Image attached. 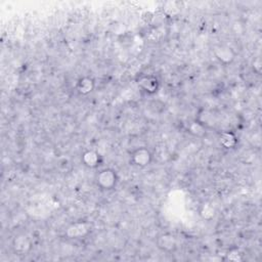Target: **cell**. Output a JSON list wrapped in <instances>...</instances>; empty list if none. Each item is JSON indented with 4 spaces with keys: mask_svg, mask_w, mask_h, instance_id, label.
<instances>
[{
    "mask_svg": "<svg viewBox=\"0 0 262 262\" xmlns=\"http://www.w3.org/2000/svg\"><path fill=\"white\" fill-rule=\"evenodd\" d=\"M138 87L143 91L144 93L148 95L156 94L160 89V81L159 79L151 74H145L142 75L138 81H137Z\"/></svg>",
    "mask_w": 262,
    "mask_h": 262,
    "instance_id": "277c9868",
    "label": "cell"
},
{
    "mask_svg": "<svg viewBox=\"0 0 262 262\" xmlns=\"http://www.w3.org/2000/svg\"><path fill=\"white\" fill-rule=\"evenodd\" d=\"M101 155L95 149H86L81 155L82 164L89 169H97L102 164Z\"/></svg>",
    "mask_w": 262,
    "mask_h": 262,
    "instance_id": "8992f818",
    "label": "cell"
},
{
    "mask_svg": "<svg viewBox=\"0 0 262 262\" xmlns=\"http://www.w3.org/2000/svg\"><path fill=\"white\" fill-rule=\"evenodd\" d=\"M219 144L226 148V149H232L234 148L238 143V137L233 131H222L218 136Z\"/></svg>",
    "mask_w": 262,
    "mask_h": 262,
    "instance_id": "30bf717a",
    "label": "cell"
},
{
    "mask_svg": "<svg viewBox=\"0 0 262 262\" xmlns=\"http://www.w3.org/2000/svg\"><path fill=\"white\" fill-rule=\"evenodd\" d=\"M76 89L81 95H88L95 89V80L90 76H83L78 79Z\"/></svg>",
    "mask_w": 262,
    "mask_h": 262,
    "instance_id": "9c48e42d",
    "label": "cell"
},
{
    "mask_svg": "<svg viewBox=\"0 0 262 262\" xmlns=\"http://www.w3.org/2000/svg\"><path fill=\"white\" fill-rule=\"evenodd\" d=\"M157 246L165 253H172L177 249V238L170 232H164L158 236Z\"/></svg>",
    "mask_w": 262,
    "mask_h": 262,
    "instance_id": "52a82bcc",
    "label": "cell"
},
{
    "mask_svg": "<svg viewBox=\"0 0 262 262\" xmlns=\"http://www.w3.org/2000/svg\"><path fill=\"white\" fill-rule=\"evenodd\" d=\"M186 129L189 134L195 137H203L207 133V126L204 123H202L199 119L189 121L187 123Z\"/></svg>",
    "mask_w": 262,
    "mask_h": 262,
    "instance_id": "8fae6325",
    "label": "cell"
},
{
    "mask_svg": "<svg viewBox=\"0 0 262 262\" xmlns=\"http://www.w3.org/2000/svg\"><path fill=\"white\" fill-rule=\"evenodd\" d=\"M90 224L85 221H77L68 226L66 235L69 238H82L90 232Z\"/></svg>",
    "mask_w": 262,
    "mask_h": 262,
    "instance_id": "5b68a950",
    "label": "cell"
},
{
    "mask_svg": "<svg viewBox=\"0 0 262 262\" xmlns=\"http://www.w3.org/2000/svg\"><path fill=\"white\" fill-rule=\"evenodd\" d=\"M152 162V154L146 146H139L132 150L130 163L137 168H145Z\"/></svg>",
    "mask_w": 262,
    "mask_h": 262,
    "instance_id": "7a4b0ae2",
    "label": "cell"
},
{
    "mask_svg": "<svg viewBox=\"0 0 262 262\" xmlns=\"http://www.w3.org/2000/svg\"><path fill=\"white\" fill-rule=\"evenodd\" d=\"M11 249L15 255L26 256L32 251L33 243L27 234L20 233L13 237L11 243Z\"/></svg>",
    "mask_w": 262,
    "mask_h": 262,
    "instance_id": "3957f363",
    "label": "cell"
},
{
    "mask_svg": "<svg viewBox=\"0 0 262 262\" xmlns=\"http://www.w3.org/2000/svg\"><path fill=\"white\" fill-rule=\"evenodd\" d=\"M214 54L216 58L223 64L231 63L235 57V53L229 46L218 45L214 49Z\"/></svg>",
    "mask_w": 262,
    "mask_h": 262,
    "instance_id": "ba28073f",
    "label": "cell"
},
{
    "mask_svg": "<svg viewBox=\"0 0 262 262\" xmlns=\"http://www.w3.org/2000/svg\"><path fill=\"white\" fill-rule=\"evenodd\" d=\"M225 257L227 260L233 261V262H238V261L243 260V254L241 253V251L238 249H235V248L228 250L227 253L225 254Z\"/></svg>",
    "mask_w": 262,
    "mask_h": 262,
    "instance_id": "7c38bea8",
    "label": "cell"
},
{
    "mask_svg": "<svg viewBox=\"0 0 262 262\" xmlns=\"http://www.w3.org/2000/svg\"><path fill=\"white\" fill-rule=\"evenodd\" d=\"M118 174L113 168H102L95 175V182L102 190H112L118 184Z\"/></svg>",
    "mask_w": 262,
    "mask_h": 262,
    "instance_id": "6da1fadb",
    "label": "cell"
}]
</instances>
